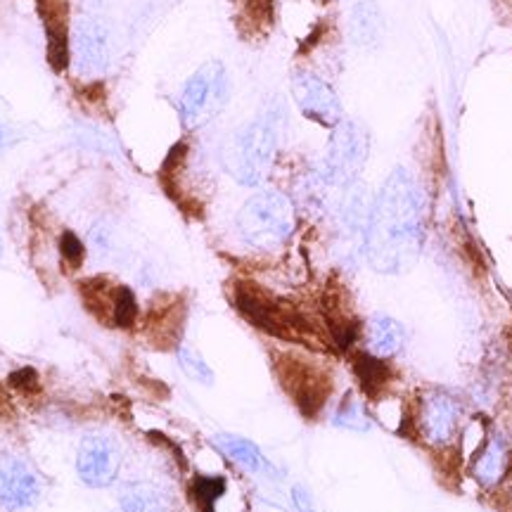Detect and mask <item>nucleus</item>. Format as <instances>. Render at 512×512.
I'll return each mask as SVG.
<instances>
[{
	"instance_id": "1",
	"label": "nucleus",
	"mask_w": 512,
	"mask_h": 512,
	"mask_svg": "<svg viewBox=\"0 0 512 512\" xmlns=\"http://www.w3.org/2000/svg\"><path fill=\"white\" fill-rule=\"evenodd\" d=\"M425 192L406 166H394L370 202L363 256L380 275H401L418 264L425 249Z\"/></svg>"
},
{
	"instance_id": "2",
	"label": "nucleus",
	"mask_w": 512,
	"mask_h": 512,
	"mask_svg": "<svg viewBox=\"0 0 512 512\" xmlns=\"http://www.w3.org/2000/svg\"><path fill=\"white\" fill-rule=\"evenodd\" d=\"M290 112L283 95H271L259 105L252 119L230 133L221 147V166L242 188H261L278 162Z\"/></svg>"
},
{
	"instance_id": "3",
	"label": "nucleus",
	"mask_w": 512,
	"mask_h": 512,
	"mask_svg": "<svg viewBox=\"0 0 512 512\" xmlns=\"http://www.w3.org/2000/svg\"><path fill=\"white\" fill-rule=\"evenodd\" d=\"M297 204L278 188H261L242 202L235 214V230L245 247L273 254L287 247L297 233Z\"/></svg>"
},
{
	"instance_id": "4",
	"label": "nucleus",
	"mask_w": 512,
	"mask_h": 512,
	"mask_svg": "<svg viewBox=\"0 0 512 512\" xmlns=\"http://www.w3.org/2000/svg\"><path fill=\"white\" fill-rule=\"evenodd\" d=\"M233 98V79L228 67L219 60L200 64L183 81L176 95V114L185 131H200L221 117Z\"/></svg>"
},
{
	"instance_id": "5",
	"label": "nucleus",
	"mask_w": 512,
	"mask_h": 512,
	"mask_svg": "<svg viewBox=\"0 0 512 512\" xmlns=\"http://www.w3.org/2000/svg\"><path fill=\"white\" fill-rule=\"evenodd\" d=\"M465 401L448 387H427L415 406V432L425 446L446 451L456 446L465 430Z\"/></svg>"
},
{
	"instance_id": "6",
	"label": "nucleus",
	"mask_w": 512,
	"mask_h": 512,
	"mask_svg": "<svg viewBox=\"0 0 512 512\" xmlns=\"http://www.w3.org/2000/svg\"><path fill=\"white\" fill-rule=\"evenodd\" d=\"M370 157V131L358 119L344 117L330 131L328 147L320 159L318 171L325 183L335 190H344L356 183L366 169Z\"/></svg>"
},
{
	"instance_id": "7",
	"label": "nucleus",
	"mask_w": 512,
	"mask_h": 512,
	"mask_svg": "<svg viewBox=\"0 0 512 512\" xmlns=\"http://www.w3.org/2000/svg\"><path fill=\"white\" fill-rule=\"evenodd\" d=\"M69 62L83 81H98L107 76L112 64V29L100 15H81L74 19L69 36Z\"/></svg>"
},
{
	"instance_id": "8",
	"label": "nucleus",
	"mask_w": 512,
	"mask_h": 512,
	"mask_svg": "<svg viewBox=\"0 0 512 512\" xmlns=\"http://www.w3.org/2000/svg\"><path fill=\"white\" fill-rule=\"evenodd\" d=\"M290 93L299 112L313 124L332 131L344 119V107L335 86L318 72L294 69L290 76Z\"/></svg>"
},
{
	"instance_id": "9",
	"label": "nucleus",
	"mask_w": 512,
	"mask_h": 512,
	"mask_svg": "<svg viewBox=\"0 0 512 512\" xmlns=\"http://www.w3.org/2000/svg\"><path fill=\"white\" fill-rule=\"evenodd\" d=\"M121 463H124L121 446L110 434H86L79 448H76V477L88 489H107V486H112L119 479Z\"/></svg>"
},
{
	"instance_id": "10",
	"label": "nucleus",
	"mask_w": 512,
	"mask_h": 512,
	"mask_svg": "<svg viewBox=\"0 0 512 512\" xmlns=\"http://www.w3.org/2000/svg\"><path fill=\"white\" fill-rule=\"evenodd\" d=\"M41 477L27 460L5 456L0 460V505L8 512L34 508L41 498Z\"/></svg>"
},
{
	"instance_id": "11",
	"label": "nucleus",
	"mask_w": 512,
	"mask_h": 512,
	"mask_svg": "<svg viewBox=\"0 0 512 512\" xmlns=\"http://www.w3.org/2000/svg\"><path fill=\"white\" fill-rule=\"evenodd\" d=\"M363 347L373 361H392L403 351L408 342L406 325L389 313H373L363 323Z\"/></svg>"
},
{
	"instance_id": "12",
	"label": "nucleus",
	"mask_w": 512,
	"mask_h": 512,
	"mask_svg": "<svg viewBox=\"0 0 512 512\" xmlns=\"http://www.w3.org/2000/svg\"><path fill=\"white\" fill-rule=\"evenodd\" d=\"M214 446L219 448L228 460H233L240 470L249 472V475L268 477V479H280V475H283V472L273 465V460L266 458V453L261 451L252 439L226 432V434H216Z\"/></svg>"
},
{
	"instance_id": "13",
	"label": "nucleus",
	"mask_w": 512,
	"mask_h": 512,
	"mask_svg": "<svg viewBox=\"0 0 512 512\" xmlns=\"http://www.w3.org/2000/svg\"><path fill=\"white\" fill-rule=\"evenodd\" d=\"M510 444L503 434L491 432L472 460V479L482 489H496L510 470Z\"/></svg>"
},
{
	"instance_id": "14",
	"label": "nucleus",
	"mask_w": 512,
	"mask_h": 512,
	"mask_svg": "<svg viewBox=\"0 0 512 512\" xmlns=\"http://www.w3.org/2000/svg\"><path fill=\"white\" fill-rule=\"evenodd\" d=\"M349 38L356 48L377 50L384 41V15L375 0H358L349 15Z\"/></svg>"
},
{
	"instance_id": "15",
	"label": "nucleus",
	"mask_w": 512,
	"mask_h": 512,
	"mask_svg": "<svg viewBox=\"0 0 512 512\" xmlns=\"http://www.w3.org/2000/svg\"><path fill=\"white\" fill-rule=\"evenodd\" d=\"M121 512H176L169 491L152 482H128L119 491Z\"/></svg>"
},
{
	"instance_id": "16",
	"label": "nucleus",
	"mask_w": 512,
	"mask_h": 512,
	"mask_svg": "<svg viewBox=\"0 0 512 512\" xmlns=\"http://www.w3.org/2000/svg\"><path fill=\"white\" fill-rule=\"evenodd\" d=\"M332 425L342 427V430H351V432H368L370 430V418L363 408V401L356 399L354 394L344 396L339 401L335 415H332Z\"/></svg>"
},
{
	"instance_id": "17",
	"label": "nucleus",
	"mask_w": 512,
	"mask_h": 512,
	"mask_svg": "<svg viewBox=\"0 0 512 512\" xmlns=\"http://www.w3.org/2000/svg\"><path fill=\"white\" fill-rule=\"evenodd\" d=\"M176 361L192 382L204 384V387H211V384L216 382L214 370H211L207 361H204V356L200 354V351H197L195 347H190V344H181V347L176 349Z\"/></svg>"
},
{
	"instance_id": "18",
	"label": "nucleus",
	"mask_w": 512,
	"mask_h": 512,
	"mask_svg": "<svg viewBox=\"0 0 512 512\" xmlns=\"http://www.w3.org/2000/svg\"><path fill=\"white\" fill-rule=\"evenodd\" d=\"M292 505L297 512H318L316 510V501H313V494L309 491V486L304 484H294L290 491Z\"/></svg>"
},
{
	"instance_id": "19",
	"label": "nucleus",
	"mask_w": 512,
	"mask_h": 512,
	"mask_svg": "<svg viewBox=\"0 0 512 512\" xmlns=\"http://www.w3.org/2000/svg\"><path fill=\"white\" fill-rule=\"evenodd\" d=\"M10 145V136H8V128H3V124H0V152L5 150V147Z\"/></svg>"
},
{
	"instance_id": "20",
	"label": "nucleus",
	"mask_w": 512,
	"mask_h": 512,
	"mask_svg": "<svg viewBox=\"0 0 512 512\" xmlns=\"http://www.w3.org/2000/svg\"><path fill=\"white\" fill-rule=\"evenodd\" d=\"M83 3H86V5H88V8H95V5H100V3H102V0H83Z\"/></svg>"
},
{
	"instance_id": "21",
	"label": "nucleus",
	"mask_w": 512,
	"mask_h": 512,
	"mask_svg": "<svg viewBox=\"0 0 512 512\" xmlns=\"http://www.w3.org/2000/svg\"><path fill=\"white\" fill-rule=\"evenodd\" d=\"M0 256H3V240H0Z\"/></svg>"
}]
</instances>
